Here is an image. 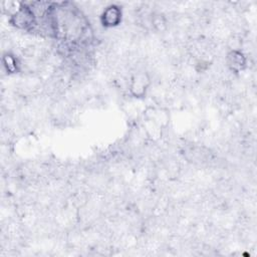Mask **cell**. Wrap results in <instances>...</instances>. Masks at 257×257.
<instances>
[{
  "label": "cell",
  "instance_id": "cell-1",
  "mask_svg": "<svg viewBox=\"0 0 257 257\" xmlns=\"http://www.w3.org/2000/svg\"><path fill=\"white\" fill-rule=\"evenodd\" d=\"M9 24L18 30L31 31L38 24V17L32 6L20 3L9 15Z\"/></svg>",
  "mask_w": 257,
  "mask_h": 257
},
{
  "label": "cell",
  "instance_id": "cell-2",
  "mask_svg": "<svg viewBox=\"0 0 257 257\" xmlns=\"http://www.w3.org/2000/svg\"><path fill=\"white\" fill-rule=\"evenodd\" d=\"M152 85V76L150 72L140 69L132 73L128 79V94L135 99H144L147 97Z\"/></svg>",
  "mask_w": 257,
  "mask_h": 257
},
{
  "label": "cell",
  "instance_id": "cell-3",
  "mask_svg": "<svg viewBox=\"0 0 257 257\" xmlns=\"http://www.w3.org/2000/svg\"><path fill=\"white\" fill-rule=\"evenodd\" d=\"M123 10L117 4L105 6L99 14V23L103 28L111 29L119 26L122 22Z\"/></svg>",
  "mask_w": 257,
  "mask_h": 257
},
{
  "label": "cell",
  "instance_id": "cell-4",
  "mask_svg": "<svg viewBox=\"0 0 257 257\" xmlns=\"http://www.w3.org/2000/svg\"><path fill=\"white\" fill-rule=\"evenodd\" d=\"M225 63L230 72L239 74L248 67V57L242 49H229L225 56Z\"/></svg>",
  "mask_w": 257,
  "mask_h": 257
},
{
  "label": "cell",
  "instance_id": "cell-5",
  "mask_svg": "<svg viewBox=\"0 0 257 257\" xmlns=\"http://www.w3.org/2000/svg\"><path fill=\"white\" fill-rule=\"evenodd\" d=\"M2 66L8 75L17 74L21 69V63L18 57L14 53L8 51L2 55Z\"/></svg>",
  "mask_w": 257,
  "mask_h": 257
}]
</instances>
